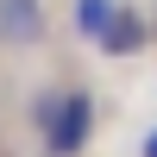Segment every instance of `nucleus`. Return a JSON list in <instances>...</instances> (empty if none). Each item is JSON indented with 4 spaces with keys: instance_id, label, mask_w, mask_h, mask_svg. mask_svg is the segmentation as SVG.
Here are the masks:
<instances>
[{
    "instance_id": "1",
    "label": "nucleus",
    "mask_w": 157,
    "mask_h": 157,
    "mask_svg": "<svg viewBox=\"0 0 157 157\" xmlns=\"http://www.w3.org/2000/svg\"><path fill=\"white\" fill-rule=\"evenodd\" d=\"M32 120H38V132H44L50 157H75L88 145V132H94V101H88V88H50Z\"/></svg>"
},
{
    "instance_id": "2",
    "label": "nucleus",
    "mask_w": 157,
    "mask_h": 157,
    "mask_svg": "<svg viewBox=\"0 0 157 157\" xmlns=\"http://www.w3.org/2000/svg\"><path fill=\"white\" fill-rule=\"evenodd\" d=\"M44 38H50V13H44V0H0V44L32 50V44H44Z\"/></svg>"
},
{
    "instance_id": "3",
    "label": "nucleus",
    "mask_w": 157,
    "mask_h": 157,
    "mask_svg": "<svg viewBox=\"0 0 157 157\" xmlns=\"http://www.w3.org/2000/svg\"><path fill=\"white\" fill-rule=\"evenodd\" d=\"M145 44H151V25H145V13L120 6V13H113V25H107V38H101V50H107V57H138Z\"/></svg>"
},
{
    "instance_id": "4",
    "label": "nucleus",
    "mask_w": 157,
    "mask_h": 157,
    "mask_svg": "<svg viewBox=\"0 0 157 157\" xmlns=\"http://www.w3.org/2000/svg\"><path fill=\"white\" fill-rule=\"evenodd\" d=\"M113 13H120V0H75V32L88 38V44H101L113 25Z\"/></svg>"
},
{
    "instance_id": "5",
    "label": "nucleus",
    "mask_w": 157,
    "mask_h": 157,
    "mask_svg": "<svg viewBox=\"0 0 157 157\" xmlns=\"http://www.w3.org/2000/svg\"><path fill=\"white\" fill-rule=\"evenodd\" d=\"M145 157H157V126H151V132H145Z\"/></svg>"
}]
</instances>
